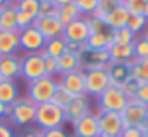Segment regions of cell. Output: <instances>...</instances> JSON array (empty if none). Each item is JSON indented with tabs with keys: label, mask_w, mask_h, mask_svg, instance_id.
Wrapping results in <instances>:
<instances>
[{
	"label": "cell",
	"mask_w": 148,
	"mask_h": 137,
	"mask_svg": "<svg viewBox=\"0 0 148 137\" xmlns=\"http://www.w3.org/2000/svg\"><path fill=\"white\" fill-rule=\"evenodd\" d=\"M99 137H120V135H105V134H99Z\"/></svg>",
	"instance_id": "c3c4849f"
},
{
	"label": "cell",
	"mask_w": 148,
	"mask_h": 137,
	"mask_svg": "<svg viewBox=\"0 0 148 137\" xmlns=\"http://www.w3.org/2000/svg\"><path fill=\"white\" fill-rule=\"evenodd\" d=\"M127 68V77L133 81L148 83V58H131V60L124 62Z\"/></svg>",
	"instance_id": "9a60e30c"
},
{
	"label": "cell",
	"mask_w": 148,
	"mask_h": 137,
	"mask_svg": "<svg viewBox=\"0 0 148 137\" xmlns=\"http://www.w3.org/2000/svg\"><path fill=\"white\" fill-rule=\"evenodd\" d=\"M146 40H148V34H146Z\"/></svg>",
	"instance_id": "f907efd6"
},
{
	"label": "cell",
	"mask_w": 148,
	"mask_h": 137,
	"mask_svg": "<svg viewBox=\"0 0 148 137\" xmlns=\"http://www.w3.org/2000/svg\"><path fill=\"white\" fill-rule=\"evenodd\" d=\"M6 107H8V105H4L2 101H0V118H4V116H6Z\"/></svg>",
	"instance_id": "ee69618b"
},
{
	"label": "cell",
	"mask_w": 148,
	"mask_h": 137,
	"mask_svg": "<svg viewBox=\"0 0 148 137\" xmlns=\"http://www.w3.org/2000/svg\"><path fill=\"white\" fill-rule=\"evenodd\" d=\"M15 8H17V11L32 15L34 19L40 15V0H17Z\"/></svg>",
	"instance_id": "83f0119b"
},
{
	"label": "cell",
	"mask_w": 148,
	"mask_h": 137,
	"mask_svg": "<svg viewBox=\"0 0 148 137\" xmlns=\"http://www.w3.org/2000/svg\"><path fill=\"white\" fill-rule=\"evenodd\" d=\"M111 36L116 45H133V41H135V34L127 26L118 28V30H111Z\"/></svg>",
	"instance_id": "484cf974"
},
{
	"label": "cell",
	"mask_w": 148,
	"mask_h": 137,
	"mask_svg": "<svg viewBox=\"0 0 148 137\" xmlns=\"http://www.w3.org/2000/svg\"><path fill=\"white\" fill-rule=\"evenodd\" d=\"M148 0H122V6L130 11V15H143Z\"/></svg>",
	"instance_id": "f1b7e54d"
},
{
	"label": "cell",
	"mask_w": 148,
	"mask_h": 137,
	"mask_svg": "<svg viewBox=\"0 0 148 137\" xmlns=\"http://www.w3.org/2000/svg\"><path fill=\"white\" fill-rule=\"evenodd\" d=\"M56 15L62 21V25L66 26V25H69V23L77 21L79 15H81V11H79V8L75 6V2H73V4H66V6H58L56 8Z\"/></svg>",
	"instance_id": "7402d4cb"
},
{
	"label": "cell",
	"mask_w": 148,
	"mask_h": 137,
	"mask_svg": "<svg viewBox=\"0 0 148 137\" xmlns=\"http://www.w3.org/2000/svg\"><path fill=\"white\" fill-rule=\"evenodd\" d=\"M88 28H90V34H98V32H105V23L101 19L90 17L88 19Z\"/></svg>",
	"instance_id": "8d00e7d4"
},
{
	"label": "cell",
	"mask_w": 148,
	"mask_h": 137,
	"mask_svg": "<svg viewBox=\"0 0 148 137\" xmlns=\"http://www.w3.org/2000/svg\"><path fill=\"white\" fill-rule=\"evenodd\" d=\"M34 28L40 30V34L45 38V40H54V38H60L64 34V25L58 19L56 11L54 13H45V15H38L32 23Z\"/></svg>",
	"instance_id": "5b68a950"
},
{
	"label": "cell",
	"mask_w": 148,
	"mask_h": 137,
	"mask_svg": "<svg viewBox=\"0 0 148 137\" xmlns=\"http://www.w3.org/2000/svg\"><path fill=\"white\" fill-rule=\"evenodd\" d=\"M75 0H54V4H56V8L58 6H66V4H73Z\"/></svg>",
	"instance_id": "7bdbcfd3"
},
{
	"label": "cell",
	"mask_w": 148,
	"mask_h": 137,
	"mask_svg": "<svg viewBox=\"0 0 148 137\" xmlns=\"http://www.w3.org/2000/svg\"><path fill=\"white\" fill-rule=\"evenodd\" d=\"M143 15H145V17L148 19V4H146V6H145V13H143Z\"/></svg>",
	"instance_id": "7dc6e473"
},
{
	"label": "cell",
	"mask_w": 148,
	"mask_h": 137,
	"mask_svg": "<svg viewBox=\"0 0 148 137\" xmlns=\"http://www.w3.org/2000/svg\"><path fill=\"white\" fill-rule=\"evenodd\" d=\"M146 25V17L145 15H130V21H127V28L131 30L133 34L141 32Z\"/></svg>",
	"instance_id": "4dcf8cb0"
},
{
	"label": "cell",
	"mask_w": 148,
	"mask_h": 137,
	"mask_svg": "<svg viewBox=\"0 0 148 137\" xmlns=\"http://www.w3.org/2000/svg\"><path fill=\"white\" fill-rule=\"evenodd\" d=\"M133 53L135 58H148V40L146 36L141 38V40L133 41Z\"/></svg>",
	"instance_id": "1f68e13d"
},
{
	"label": "cell",
	"mask_w": 148,
	"mask_h": 137,
	"mask_svg": "<svg viewBox=\"0 0 148 137\" xmlns=\"http://www.w3.org/2000/svg\"><path fill=\"white\" fill-rule=\"evenodd\" d=\"M40 54L43 56V66H45V75L53 77L54 73H58V58H53V56H47L43 53V49L40 51Z\"/></svg>",
	"instance_id": "f546056e"
},
{
	"label": "cell",
	"mask_w": 148,
	"mask_h": 137,
	"mask_svg": "<svg viewBox=\"0 0 148 137\" xmlns=\"http://www.w3.org/2000/svg\"><path fill=\"white\" fill-rule=\"evenodd\" d=\"M0 15H2V8H0Z\"/></svg>",
	"instance_id": "681fc988"
},
{
	"label": "cell",
	"mask_w": 148,
	"mask_h": 137,
	"mask_svg": "<svg viewBox=\"0 0 148 137\" xmlns=\"http://www.w3.org/2000/svg\"><path fill=\"white\" fill-rule=\"evenodd\" d=\"M21 75L28 83L41 79L45 75V66H43V56L40 53H30L21 60Z\"/></svg>",
	"instance_id": "52a82bcc"
},
{
	"label": "cell",
	"mask_w": 148,
	"mask_h": 137,
	"mask_svg": "<svg viewBox=\"0 0 148 137\" xmlns=\"http://www.w3.org/2000/svg\"><path fill=\"white\" fill-rule=\"evenodd\" d=\"M54 11H56V4H54V0H40V15L54 13Z\"/></svg>",
	"instance_id": "74e56055"
},
{
	"label": "cell",
	"mask_w": 148,
	"mask_h": 137,
	"mask_svg": "<svg viewBox=\"0 0 148 137\" xmlns=\"http://www.w3.org/2000/svg\"><path fill=\"white\" fill-rule=\"evenodd\" d=\"M6 116H11V105H8V107H6Z\"/></svg>",
	"instance_id": "bcb514c9"
},
{
	"label": "cell",
	"mask_w": 148,
	"mask_h": 137,
	"mask_svg": "<svg viewBox=\"0 0 148 137\" xmlns=\"http://www.w3.org/2000/svg\"><path fill=\"white\" fill-rule=\"evenodd\" d=\"M62 38H64L66 41H73V43H86V40L90 38L88 19H77V21L66 25Z\"/></svg>",
	"instance_id": "30bf717a"
},
{
	"label": "cell",
	"mask_w": 148,
	"mask_h": 137,
	"mask_svg": "<svg viewBox=\"0 0 148 137\" xmlns=\"http://www.w3.org/2000/svg\"><path fill=\"white\" fill-rule=\"evenodd\" d=\"M11 0H0V8H4V6H8Z\"/></svg>",
	"instance_id": "f6af8a7d"
},
{
	"label": "cell",
	"mask_w": 148,
	"mask_h": 137,
	"mask_svg": "<svg viewBox=\"0 0 148 137\" xmlns=\"http://www.w3.org/2000/svg\"><path fill=\"white\" fill-rule=\"evenodd\" d=\"M84 77H86V73H84L83 70H77V72H71V73L62 75L60 85L71 94L73 98L83 96V94H86V92H84Z\"/></svg>",
	"instance_id": "7c38bea8"
},
{
	"label": "cell",
	"mask_w": 148,
	"mask_h": 137,
	"mask_svg": "<svg viewBox=\"0 0 148 137\" xmlns=\"http://www.w3.org/2000/svg\"><path fill=\"white\" fill-rule=\"evenodd\" d=\"M139 130L143 131V135H145V137H148V120H146V122H143L141 126H139Z\"/></svg>",
	"instance_id": "b9f144b4"
},
{
	"label": "cell",
	"mask_w": 148,
	"mask_h": 137,
	"mask_svg": "<svg viewBox=\"0 0 148 137\" xmlns=\"http://www.w3.org/2000/svg\"><path fill=\"white\" fill-rule=\"evenodd\" d=\"M56 81L54 77L43 75L41 79L34 81V83L28 85V98L32 100V103L41 105V103H49L54 96V90H56Z\"/></svg>",
	"instance_id": "7a4b0ae2"
},
{
	"label": "cell",
	"mask_w": 148,
	"mask_h": 137,
	"mask_svg": "<svg viewBox=\"0 0 148 137\" xmlns=\"http://www.w3.org/2000/svg\"><path fill=\"white\" fill-rule=\"evenodd\" d=\"M0 56H2V54H0Z\"/></svg>",
	"instance_id": "816d5d0a"
},
{
	"label": "cell",
	"mask_w": 148,
	"mask_h": 137,
	"mask_svg": "<svg viewBox=\"0 0 148 137\" xmlns=\"http://www.w3.org/2000/svg\"><path fill=\"white\" fill-rule=\"evenodd\" d=\"M118 6H122V0H98V10L92 13V17L103 21V19Z\"/></svg>",
	"instance_id": "d4e9b609"
},
{
	"label": "cell",
	"mask_w": 148,
	"mask_h": 137,
	"mask_svg": "<svg viewBox=\"0 0 148 137\" xmlns=\"http://www.w3.org/2000/svg\"><path fill=\"white\" fill-rule=\"evenodd\" d=\"M75 6L81 13H94L98 10V0H75Z\"/></svg>",
	"instance_id": "d6a6232c"
},
{
	"label": "cell",
	"mask_w": 148,
	"mask_h": 137,
	"mask_svg": "<svg viewBox=\"0 0 148 137\" xmlns=\"http://www.w3.org/2000/svg\"><path fill=\"white\" fill-rule=\"evenodd\" d=\"M98 98H99L101 111H114V113H122V109L130 101V96L120 87H114V85H109Z\"/></svg>",
	"instance_id": "3957f363"
},
{
	"label": "cell",
	"mask_w": 148,
	"mask_h": 137,
	"mask_svg": "<svg viewBox=\"0 0 148 137\" xmlns=\"http://www.w3.org/2000/svg\"><path fill=\"white\" fill-rule=\"evenodd\" d=\"M19 32H21V36H19V45H21L23 49L30 51V53H40L45 47V43H47V40H45L40 34V30L34 28V26H28V28L19 30Z\"/></svg>",
	"instance_id": "8fae6325"
},
{
	"label": "cell",
	"mask_w": 148,
	"mask_h": 137,
	"mask_svg": "<svg viewBox=\"0 0 148 137\" xmlns=\"http://www.w3.org/2000/svg\"><path fill=\"white\" fill-rule=\"evenodd\" d=\"M66 40L64 38H54V40H49L47 43L43 47V53L47 54V56H53V58H60L62 54L66 53Z\"/></svg>",
	"instance_id": "603a6c76"
},
{
	"label": "cell",
	"mask_w": 148,
	"mask_h": 137,
	"mask_svg": "<svg viewBox=\"0 0 148 137\" xmlns=\"http://www.w3.org/2000/svg\"><path fill=\"white\" fill-rule=\"evenodd\" d=\"M120 116H122V122H124V130L126 128H139L143 122L148 120V105L130 98V101L122 109Z\"/></svg>",
	"instance_id": "277c9868"
},
{
	"label": "cell",
	"mask_w": 148,
	"mask_h": 137,
	"mask_svg": "<svg viewBox=\"0 0 148 137\" xmlns=\"http://www.w3.org/2000/svg\"><path fill=\"white\" fill-rule=\"evenodd\" d=\"M81 68H83V54L81 53L66 51V53L58 58V73H62V75L77 72V70H81Z\"/></svg>",
	"instance_id": "e0dca14e"
},
{
	"label": "cell",
	"mask_w": 148,
	"mask_h": 137,
	"mask_svg": "<svg viewBox=\"0 0 148 137\" xmlns=\"http://www.w3.org/2000/svg\"><path fill=\"white\" fill-rule=\"evenodd\" d=\"M90 62H99V64H109L111 56H109V51H92L90 53Z\"/></svg>",
	"instance_id": "e575fe53"
},
{
	"label": "cell",
	"mask_w": 148,
	"mask_h": 137,
	"mask_svg": "<svg viewBox=\"0 0 148 137\" xmlns=\"http://www.w3.org/2000/svg\"><path fill=\"white\" fill-rule=\"evenodd\" d=\"M98 124H99V131L105 135H122L124 131V122L120 113L114 111H99L98 115Z\"/></svg>",
	"instance_id": "ba28073f"
},
{
	"label": "cell",
	"mask_w": 148,
	"mask_h": 137,
	"mask_svg": "<svg viewBox=\"0 0 148 137\" xmlns=\"http://www.w3.org/2000/svg\"><path fill=\"white\" fill-rule=\"evenodd\" d=\"M133 100H137V101H141V103L148 105V83H141V85H139Z\"/></svg>",
	"instance_id": "d590c367"
},
{
	"label": "cell",
	"mask_w": 148,
	"mask_h": 137,
	"mask_svg": "<svg viewBox=\"0 0 148 137\" xmlns=\"http://www.w3.org/2000/svg\"><path fill=\"white\" fill-rule=\"evenodd\" d=\"M2 30H17V8L15 4H8L2 8L0 15V32Z\"/></svg>",
	"instance_id": "ffe728a7"
},
{
	"label": "cell",
	"mask_w": 148,
	"mask_h": 137,
	"mask_svg": "<svg viewBox=\"0 0 148 137\" xmlns=\"http://www.w3.org/2000/svg\"><path fill=\"white\" fill-rule=\"evenodd\" d=\"M109 56H111L112 62H127L131 58H135L133 53V45H112L109 49Z\"/></svg>",
	"instance_id": "44dd1931"
},
{
	"label": "cell",
	"mask_w": 148,
	"mask_h": 137,
	"mask_svg": "<svg viewBox=\"0 0 148 137\" xmlns=\"http://www.w3.org/2000/svg\"><path fill=\"white\" fill-rule=\"evenodd\" d=\"M11 120L17 126H28L36 120V103L30 98H17L11 103Z\"/></svg>",
	"instance_id": "8992f818"
},
{
	"label": "cell",
	"mask_w": 148,
	"mask_h": 137,
	"mask_svg": "<svg viewBox=\"0 0 148 137\" xmlns=\"http://www.w3.org/2000/svg\"><path fill=\"white\" fill-rule=\"evenodd\" d=\"M34 17L28 13H23V11H17V30H25L28 26H32Z\"/></svg>",
	"instance_id": "836d02e7"
},
{
	"label": "cell",
	"mask_w": 148,
	"mask_h": 137,
	"mask_svg": "<svg viewBox=\"0 0 148 137\" xmlns=\"http://www.w3.org/2000/svg\"><path fill=\"white\" fill-rule=\"evenodd\" d=\"M17 100V87L13 81H0V101L4 105H11Z\"/></svg>",
	"instance_id": "cb8c5ba5"
},
{
	"label": "cell",
	"mask_w": 148,
	"mask_h": 137,
	"mask_svg": "<svg viewBox=\"0 0 148 137\" xmlns=\"http://www.w3.org/2000/svg\"><path fill=\"white\" fill-rule=\"evenodd\" d=\"M88 113H90V105H88V98H86V94L73 98V101L64 109V116H66V120H69V122H73V124H75L77 120H81L84 115H88Z\"/></svg>",
	"instance_id": "4fadbf2b"
},
{
	"label": "cell",
	"mask_w": 148,
	"mask_h": 137,
	"mask_svg": "<svg viewBox=\"0 0 148 137\" xmlns=\"http://www.w3.org/2000/svg\"><path fill=\"white\" fill-rule=\"evenodd\" d=\"M17 75H21V60L13 54L0 56V81H13Z\"/></svg>",
	"instance_id": "2e32d148"
},
{
	"label": "cell",
	"mask_w": 148,
	"mask_h": 137,
	"mask_svg": "<svg viewBox=\"0 0 148 137\" xmlns=\"http://www.w3.org/2000/svg\"><path fill=\"white\" fill-rule=\"evenodd\" d=\"M19 36H21L19 30H2L0 32V54L2 56L13 54V51L19 47Z\"/></svg>",
	"instance_id": "d6986e66"
},
{
	"label": "cell",
	"mask_w": 148,
	"mask_h": 137,
	"mask_svg": "<svg viewBox=\"0 0 148 137\" xmlns=\"http://www.w3.org/2000/svg\"><path fill=\"white\" fill-rule=\"evenodd\" d=\"M0 137H13V131H11V128L6 126V124H0Z\"/></svg>",
	"instance_id": "60d3db41"
},
{
	"label": "cell",
	"mask_w": 148,
	"mask_h": 137,
	"mask_svg": "<svg viewBox=\"0 0 148 137\" xmlns=\"http://www.w3.org/2000/svg\"><path fill=\"white\" fill-rule=\"evenodd\" d=\"M120 137H145V135H143V131L139 128H126Z\"/></svg>",
	"instance_id": "ab89813d"
},
{
	"label": "cell",
	"mask_w": 148,
	"mask_h": 137,
	"mask_svg": "<svg viewBox=\"0 0 148 137\" xmlns=\"http://www.w3.org/2000/svg\"><path fill=\"white\" fill-rule=\"evenodd\" d=\"M127 21H130V11L126 10L124 6H118L103 19L105 26L111 30H118V28H124L127 26Z\"/></svg>",
	"instance_id": "ac0fdd59"
},
{
	"label": "cell",
	"mask_w": 148,
	"mask_h": 137,
	"mask_svg": "<svg viewBox=\"0 0 148 137\" xmlns=\"http://www.w3.org/2000/svg\"><path fill=\"white\" fill-rule=\"evenodd\" d=\"M43 137H69V135L64 131V128H53V130L43 131Z\"/></svg>",
	"instance_id": "f35d334b"
},
{
	"label": "cell",
	"mask_w": 148,
	"mask_h": 137,
	"mask_svg": "<svg viewBox=\"0 0 148 137\" xmlns=\"http://www.w3.org/2000/svg\"><path fill=\"white\" fill-rule=\"evenodd\" d=\"M84 92L92 94V96H99L105 88L111 85V77H109L107 70H96V72H84Z\"/></svg>",
	"instance_id": "9c48e42d"
},
{
	"label": "cell",
	"mask_w": 148,
	"mask_h": 137,
	"mask_svg": "<svg viewBox=\"0 0 148 137\" xmlns=\"http://www.w3.org/2000/svg\"><path fill=\"white\" fill-rule=\"evenodd\" d=\"M34 122H36L43 131L53 130V128H60L62 124L66 122L64 109H60L58 105H54L53 101L36 105V120H34Z\"/></svg>",
	"instance_id": "6da1fadb"
},
{
	"label": "cell",
	"mask_w": 148,
	"mask_h": 137,
	"mask_svg": "<svg viewBox=\"0 0 148 137\" xmlns=\"http://www.w3.org/2000/svg\"><path fill=\"white\" fill-rule=\"evenodd\" d=\"M73 130H75L77 137H99V124H98V116L88 113L84 115L81 120H77L73 124Z\"/></svg>",
	"instance_id": "5bb4252c"
},
{
	"label": "cell",
	"mask_w": 148,
	"mask_h": 137,
	"mask_svg": "<svg viewBox=\"0 0 148 137\" xmlns=\"http://www.w3.org/2000/svg\"><path fill=\"white\" fill-rule=\"evenodd\" d=\"M51 101H53L54 105H58L60 109H66V107H68V105L73 101V96H71L68 90H66V88L62 87L60 83H58V85H56V90H54V96H53V100H51Z\"/></svg>",
	"instance_id": "4316f807"
}]
</instances>
